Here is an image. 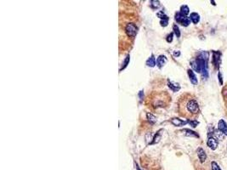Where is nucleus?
<instances>
[{
  "label": "nucleus",
  "mask_w": 227,
  "mask_h": 170,
  "mask_svg": "<svg viewBox=\"0 0 227 170\" xmlns=\"http://www.w3.org/2000/svg\"><path fill=\"white\" fill-rule=\"evenodd\" d=\"M178 112L187 120H196L200 113V108L196 98L190 94H184L178 101Z\"/></svg>",
  "instance_id": "f257e3e1"
},
{
  "label": "nucleus",
  "mask_w": 227,
  "mask_h": 170,
  "mask_svg": "<svg viewBox=\"0 0 227 170\" xmlns=\"http://www.w3.org/2000/svg\"><path fill=\"white\" fill-rule=\"evenodd\" d=\"M150 101V106L154 109L159 108V107H165L169 104L171 101V97L166 92H154L153 94L148 98Z\"/></svg>",
  "instance_id": "f03ea898"
},
{
  "label": "nucleus",
  "mask_w": 227,
  "mask_h": 170,
  "mask_svg": "<svg viewBox=\"0 0 227 170\" xmlns=\"http://www.w3.org/2000/svg\"><path fill=\"white\" fill-rule=\"evenodd\" d=\"M175 20H176V21H177L178 23L181 24L183 27H188L190 23V18L187 17V16L181 15L180 12L176 13V15H175Z\"/></svg>",
  "instance_id": "7ed1b4c3"
},
{
  "label": "nucleus",
  "mask_w": 227,
  "mask_h": 170,
  "mask_svg": "<svg viewBox=\"0 0 227 170\" xmlns=\"http://www.w3.org/2000/svg\"><path fill=\"white\" fill-rule=\"evenodd\" d=\"M137 30V27L134 23H128L125 27V32L127 33V35L129 37H132V38H134L136 36Z\"/></svg>",
  "instance_id": "20e7f679"
},
{
  "label": "nucleus",
  "mask_w": 227,
  "mask_h": 170,
  "mask_svg": "<svg viewBox=\"0 0 227 170\" xmlns=\"http://www.w3.org/2000/svg\"><path fill=\"white\" fill-rule=\"evenodd\" d=\"M220 57L221 53L220 51H213V58H212V63L214 66L215 69L219 70L220 65Z\"/></svg>",
  "instance_id": "39448f33"
},
{
  "label": "nucleus",
  "mask_w": 227,
  "mask_h": 170,
  "mask_svg": "<svg viewBox=\"0 0 227 170\" xmlns=\"http://www.w3.org/2000/svg\"><path fill=\"white\" fill-rule=\"evenodd\" d=\"M218 145H219V142H218L217 139L213 137V136L209 137L208 139V141H207V145L211 150H213V151L216 150L217 147H218Z\"/></svg>",
  "instance_id": "423d86ee"
},
{
  "label": "nucleus",
  "mask_w": 227,
  "mask_h": 170,
  "mask_svg": "<svg viewBox=\"0 0 227 170\" xmlns=\"http://www.w3.org/2000/svg\"><path fill=\"white\" fill-rule=\"evenodd\" d=\"M170 122L175 127H180V126H184L185 124H187L188 120H182V119L177 118V117H174V118L170 119Z\"/></svg>",
  "instance_id": "0eeeda50"
},
{
  "label": "nucleus",
  "mask_w": 227,
  "mask_h": 170,
  "mask_svg": "<svg viewBox=\"0 0 227 170\" xmlns=\"http://www.w3.org/2000/svg\"><path fill=\"white\" fill-rule=\"evenodd\" d=\"M196 153H197V157L200 160V162L202 163H203L205 161L207 160V154L205 152V151L202 147H199V148L196 150Z\"/></svg>",
  "instance_id": "6e6552de"
},
{
  "label": "nucleus",
  "mask_w": 227,
  "mask_h": 170,
  "mask_svg": "<svg viewBox=\"0 0 227 170\" xmlns=\"http://www.w3.org/2000/svg\"><path fill=\"white\" fill-rule=\"evenodd\" d=\"M218 128L219 130L223 133L225 135L227 136V123L225 122V120L223 119H220L219 122H218Z\"/></svg>",
  "instance_id": "1a4fd4ad"
},
{
  "label": "nucleus",
  "mask_w": 227,
  "mask_h": 170,
  "mask_svg": "<svg viewBox=\"0 0 227 170\" xmlns=\"http://www.w3.org/2000/svg\"><path fill=\"white\" fill-rule=\"evenodd\" d=\"M168 86L169 88L174 92H177L180 89V85L177 83H174L173 81H170V80H168Z\"/></svg>",
  "instance_id": "9d476101"
},
{
  "label": "nucleus",
  "mask_w": 227,
  "mask_h": 170,
  "mask_svg": "<svg viewBox=\"0 0 227 170\" xmlns=\"http://www.w3.org/2000/svg\"><path fill=\"white\" fill-rule=\"evenodd\" d=\"M187 73H188V76H189V78H190V83H191L193 85L197 84L198 81H197V78H196V75H195V73H194V72H193V70L189 69L188 71H187Z\"/></svg>",
  "instance_id": "9b49d317"
},
{
  "label": "nucleus",
  "mask_w": 227,
  "mask_h": 170,
  "mask_svg": "<svg viewBox=\"0 0 227 170\" xmlns=\"http://www.w3.org/2000/svg\"><path fill=\"white\" fill-rule=\"evenodd\" d=\"M166 62H167V58H166L165 55H163V54H162V55H159L158 57L157 65H158V66L159 68H162L164 65L166 64Z\"/></svg>",
  "instance_id": "f8f14e48"
},
{
  "label": "nucleus",
  "mask_w": 227,
  "mask_h": 170,
  "mask_svg": "<svg viewBox=\"0 0 227 170\" xmlns=\"http://www.w3.org/2000/svg\"><path fill=\"white\" fill-rule=\"evenodd\" d=\"M190 66H191V67H192V70L193 71H195L196 72H200L201 73V66L200 63H199V61L195 59L194 60H192L191 62H190Z\"/></svg>",
  "instance_id": "ddd939ff"
},
{
  "label": "nucleus",
  "mask_w": 227,
  "mask_h": 170,
  "mask_svg": "<svg viewBox=\"0 0 227 170\" xmlns=\"http://www.w3.org/2000/svg\"><path fill=\"white\" fill-rule=\"evenodd\" d=\"M190 21H192V23L193 24H197L199 21H200V16L197 14V13H196V12H193V13H191L190 15Z\"/></svg>",
  "instance_id": "4468645a"
},
{
  "label": "nucleus",
  "mask_w": 227,
  "mask_h": 170,
  "mask_svg": "<svg viewBox=\"0 0 227 170\" xmlns=\"http://www.w3.org/2000/svg\"><path fill=\"white\" fill-rule=\"evenodd\" d=\"M183 132H185V135L186 136H190V137H196V138H199V134L197 133H196L195 131H192L190 129H188V128H185V129H183L182 130Z\"/></svg>",
  "instance_id": "2eb2a0df"
},
{
  "label": "nucleus",
  "mask_w": 227,
  "mask_h": 170,
  "mask_svg": "<svg viewBox=\"0 0 227 170\" xmlns=\"http://www.w3.org/2000/svg\"><path fill=\"white\" fill-rule=\"evenodd\" d=\"M146 65L150 67H154L156 66V59L154 57L153 54H152L151 57L146 60Z\"/></svg>",
  "instance_id": "dca6fc26"
},
{
  "label": "nucleus",
  "mask_w": 227,
  "mask_h": 170,
  "mask_svg": "<svg viewBox=\"0 0 227 170\" xmlns=\"http://www.w3.org/2000/svg\"><path fill=\"white\" fill-rule=\"evenodd\" d=\"M161 131H162V130H159L158 132L155 134L153 140L150 143V145H155V144L158 143L159 141H160V139H161V133H160V132H161Z\"/></svg>",
  "instance_id": "f3484780"
},
{
  "label": "nucleus",
  "mask_w": 227,
  "mask_h": 170,
  "mask_svg": "<svg viewBox=\"0 0 227 170\" xmlns=\"http://www.w3.org/2000/svg\"><path fill=\"white\" fill-rule=\"evenodd\" d=\"M190 12V10H189V7L187 5H182L180 7V13L183 16H186Z\"/></svg>",
  "instance_id": "a211bd4d"
},
{
  "label": "nucleus",
  "mask_w": 227,
  "mask_h": 170,
  "mask_svg": "<svg viewBox=\"0 0 227 170\" xmlns=\"http://www.w3.org/2000/svg\"><path fill=\"white\" fill-rule=\"evenodd\" d=\"M150 5L151 7L154 9V10H156V9H158L159 7H160V2L159 1H157V0H152L151 2H150Z\"/></svg>",
  "instance_id": "6ab92c4d"
},
{
  "label": "nucleus",
  "mask_w": 227,
  "mask_h": 170,
  "mask_svg": "<svg viewBox=\"0 0 227 170\" xmlns=\"http://www.w3.org/2000/svg\"><path fill=\"white\" fill-rule=\"evenodd\" d=\"M146 117H147L148 121L150 122V123H155L156 121H157V119H156V117L152 115V113H147V115H146Z\"/></svg>",
  "instance_id": "aec40b11"
},
{
  "label": "nucleus",
  "mask_w": 227,
  "mask_h": 170,
  "mask_svg": "<svg viewBox=\"0 0 227 170\" xmlns=\"http://www.w3.org/2000/svg\"><path fill=\"white\" fill-rule=\"evenodd\" d=\"M157 16H158L161 20H168L169 21V17H168V16L165 15V13H164V11H159L158 13L157 14Z\"/></svg>",
  "instance_id": "412c9836"
},
{
  "label": "nucleus",
  "mask_w": 227,
  "mask_h": 170,
  "mask_svg": "<svg viewBox=\"0 0 227 170\" xmlns=\"http://www.w3.org/2000/svg\"><path fill=\"white\" fill-rule=\"evenodd\" d=\"M173 29H174V33L176 35V37H180V28L179 27L177 26V25H174V27H173Z\"/></svg>",
  "instance_id": "4be33fe9"
},
{
  "label": "nucleus",
  "mask_w": 227,
  "mask_h": 170,
  "mask_svg": "<svg viewBox=\"0 0 227 170\" xmlns=\"http://www.w3.org/2000/svg\"><path fill=\"white\" fill-rule=\"evenodd\" d=\"M211 169L212 170H222L220 169V167L219 166V164L217 163L216 162H212L211 163Z\"/></svg>",
  "instance_id": "5701e85b"
},
{
  "label": "nucleus",
  "mask_w": 227,
  "mask_h": 170,
  "mask_svg": "<svg viewBox=\"0 0 227 170\" xmlns=\"http://www.w3.org/2000/svg\"><path fill=\"white\" fill-rule=\"evenodd\" d=\"M129 60H130V58H129V55H128L127 57H126V59L124 60V62H123V64H122V68L120 69V71H121L122 69H124V68L127 66L128 64V62H129Z\"/></svg>",
  "instance_id": "b1692460"
},
{
  "label": "nucleus",
  "mask_w": 227,
  "mask_h": 170,
  "mask_svg": "<svg viewBox=\"0 0 227 170\" xmlns=\"http://www.w3.org/2000/svg\"><path fill=\"white\" fill-rule=\"evenodd\" d=\"M188 123L190 124V126H192L193 128H196L197 125H198V121L196 119V120H188Z\"/></svg>",
  "instance_id": "393cba45"
},
{
  "label": "nucleus",
  "mask_w": 227,
  "mask_h": 170,
  "mask_svg": "<svg viewBox=\"0 0 227 170\" xmlns=\"http://www.w3.org/2000/svg\"><path fill=\"white\" fill-rule=\"evenodd\" d=\"M173 37H174V33H169V35L167 36V38H166L167 42H172V41H173Z\"/></svg>",
  "instance_id": "a878e982"
},
{
  "label": "nucleus",
  "mask_w": 227,
  "mask_h": 170,
  "mask_svg": "<svg viewBox=\"0 0 227 170\" xmlns=\"http://www.w3.org/2000/svg\"><path fill=\"white\" fill-rule=\"evenodd\" d=\"M160 24H161L162 27H167L168 24H169V21H168V20H161Z\"/></svg>",
  "instance_id": "bb28decb"
},
{
  "label": "nucleus",
  "mask_w": 227,
  "mask_h": 170,
  "mask_svg": "<svg viewBox=\"0 0 227 170\" xmlns=\"http://www.w3.org/2000/svg\"><path fill=\"white\" fill-rule=\"evenodd\" d=\"M218 78H219V82H220V85L223 84V79H222V75L221 73L219 72V73H218Z\"/></svg>",
  "instance_id": "cd10ccee"
},
{
  "label": "nucleus",
  "mask_w": 227,
  "mask_h": 170,
  "mask_svg": "<svg viewBox=\"0 0 227 170\" xmlns=\"http://www.w3.org/2000/svg\"><path fill=\"white\" fill-rule=\"evenodd\" d=\"M174 55L175 57H178V56H180V51H174Z\"/></svg>",
  "instance_id": "c85d7f7f"
},
{
  "label": "nucleus",
  "mask_w": 227,
  "mask_h": 170,
  "mask_svg": "<svg viewBox=\"0 0 227 170\" xmlns=\"http://www.w3.org/2000/svg\"><path fill=\"white\" fill-rule=\"evenodd\" d=\"M142 95H144V94H143V91H140V94H139V96H140V100H142Z\"/></svg>",
  "instance_id": "c756f323"
},
{
  "label": "nucleus",
  "mask_w": 227,
  "mask_h": 170,
  "mask_svg": "<svg viewBox=\"0 0 227 170\" xmlns=\"http://www.w3.org/2000/svg\"><path fill=\"white\" fill-rule=\"evenodd\" d=\"M211 4H214V5H216V4H215V2H214V1H211Z\"/></svg>",
  "instance_id": "7c9ffc66"
},
{
  "label": "nucleus",
  "mask_w": 227,
  "mask_h": 170,
  "mask_svg": "<svg viewBox=\"0 0 227 170\" xmlns=\"http://www.w3.org/2000/svg\"><path fill=\"white\" fill-rule=\"evenodd\" d=\"M135 165H136V169H137V170H140V169L139 168V166H138L137 164H135Z\"/></svg>",
  "instance_id": "2f4dec72"
}]
</instances>
